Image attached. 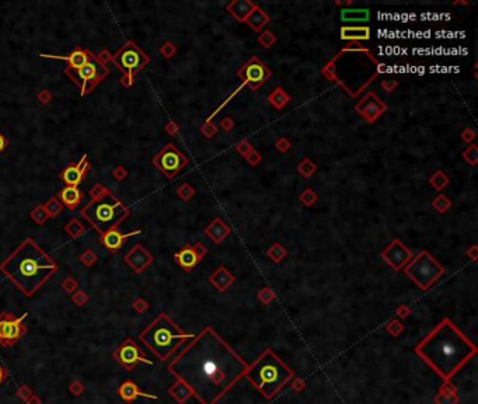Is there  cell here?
<instances>
[{"mask_svg": "<svg viewBox=\"0 0 478 404\" xmlns=\"http://www.w3.org/2000/svg\"><path fill=\"white\" fill-rule=\"evenodd\" d=\"M211 282H212L215 286H216L217 289L223 292V290H226L230 286V285L234 282V277L232 274L229 273L227 270L224 267L217 268L216 273L213 274L212 277H211Z\"/></svg>", "mask_w": 478, "mask_h": 404, "instance_id": "obj_26", "label": "cell"}, {"mask_svg": "<svg viewBox=\"0 0 478 404\" xmlns=\"http://www.w3.org/2000/svg\"><path fill=\"white\" fill-rule=\"evenodd\" d=\"M162 52L166 55V58H171L174 52H175V48H174L171 42H167V44L164 45L163 48H162Z\"/></svg>", "mask_w": 478, "mask_h": 404, "instance_id": "obj_45", "label": "cell"}, {"mask_svg": "<svg viewBox=\"0 0 478 404\" xmlns=\"http://www.w3.org/2000/svg\"><path fill=\"white\" fill-rule=\"evenodd\" d=\"M194 194H195V190L190 186V184H183V186L178 188V195L184 201H190L191 198L194 197Z\"/></svg>", "mask_w": 478, "mask_h": 404, "instance_id": "obj_37", "label": "cell"}, {"mask_svg": "<svg viewBox=\"0 0 478 404\" xmlns=\"http://www.w3.org/2000/svg\"><path fill=\"white\" fill-rule=\"evenodd\" d=\"M370 13L368 9H343L341 20L347 23H363L368 21Z\"/></svg>", "mask_w": 478, "mask_h": 404, "instance_id": "obj_27", "label": "cell"}, {"mask_svg": "<svg viewBox=\"0 0 478 404\" xmlns=\"http://www.w3.org/2000/svg\"><path fill=\"white\" fill-rule=\"evenodd\" d=\"M201 131L207 138H212L217 132V128L213 125V124H211V122H208V124H205V125L202 126Z\"/></svg>", "mask_w": 478, "mask_h": 404, "instance_id": "obj_41", "label": "cell"}, {"mask_svg": "<svg viewBox=\"0 0 478 404\" xmlns=\"http://www.w3.org/2000/svg\"><path fill=\"white\" fill-rule=\"evenodd\" d=\"M244 375L264 397L272 399L286 383L290 382L293 371L283 364L274 351L265 350L250 368H247Z\"/></svg>", "mask_w": 478, "mask_h": 404, "instance_id": "obj_4", "label": "cell"}, {"mask_svg": "<svg viewBox=\"0 0 478 404\" xmlns=\"http://www.w3.org/2000/svg\"><path fill=\"white\" fill-rule=\"evenodd\" d=\"M463 158L467 162L470 166H475L478 163V148L475 145H470L464 152H463Z\"/></svg>", "mask_w": 478, "mask_h": 404, "instance_id": "obj_33", "label": "cell"}, {"mask_svg": "<svg viewBox=\"0 0 478 404\" xmlns=\"http://www.w3.org/2000/svg\"><path fill=\"white\" fill-rule=\"evenodd\" d=\"M27 315L14 317L10 313L0 315V345L6 348L13 347L24 334L27 333V327L24 326Z\"/></svg>", "mask_w": 478, "mask_h": 404, "instance_id": "obj_12", "label": "cell"}, {"mask_svg": "<svg viewBox=\"0 0 478 404\" xmlns=\"http://www.w3.org/2000/svg\"><path fill=\"white\" fill-rule=\"evenodd\" d=\"M62 208H63V205L58 198H51L45 205V211L48 213V216H56L62 211Z\"/></svg>", "mask_w": 478, "mask_h": 404, "instance_id": "obj_34", "label": "cell"}, {"mask_svg": "<svg viewBox=\"0 0 478 404\" xmlns=\"http://www.w3.org/2000/svg\"><path fill=\"white\" fill-rule=\"evenodd\" d=\"M9 146V142H7V139L6 137L0 132V153H3L6 150V148Z\"/></svg>", "mask_w": 478, "mask_h": 404, "instance_id": "obj_47", "label": "cell"}, {"mask_svg": "<svg viewBox=\"0 0 478 404\" xmlns=\"http://www.w3.org/2000/svg\"><path fill=\"white\" fill-rule=\"evenodd\" d=\"M253 149H254L253 148V145H251L248 141H245V139L240 141V142L236 145V150H237V152H239L243 158H245V156H247V154H248Z\"/></svg>", "mask_w": 478, "mask_h": 404, "instance_id": "obj_38", "label": "cell"}, {"mask_svg": "<svg viewBox=\"0 0 478 404\" xmlns=\"http://www.w3.org/2000/svg\"><path fill=\"white\" fill-rule=\"evenodd\" d=\"M115 360L120 362L121 365L125 368L126 371H132L138 364H149L153 365L150 360H147L146 355L143 354V351L133 343V340L128 339L122 345H120L112 354Z\"/></svg>", "mask_w": 478, "mask_h": 404, "instance_id": "obj_13", "label": "cell"}, {"mask_svg": "<svg viewBox=\"0 0 478 404\" xmlns=\"http://www.w3.org/2000/svg\"><path fill=\"white\" fill-rule=\"evenodd\" d=\"M299 199L303 202L304 207H311V205H314L315 201H317V194H315L311 188H306L299 195Z\"/></svg>", "mask_w": 478, "mask_h": 404, "instance_id": "obj_36", "label": "cell"}, {"mask_svg": "<svg viewBox=\"0 0 478 404\" xmlns=\"http://www.w3.org/2000/svg\"><path fill=\"white\" fill-rule=\"evenodd\" d=\"M256 3H253L250 0H234L227 5V11L237 21L245 23L247 17L256 9Z\"/></svg>", "mask_w": 478, "mask_h": 404, "instance_id": "obj_20", "label": "cell"}, {"mask_svg": "<svg viewBox=\"0 0 478 404\" xmlns=\"http://www.w3.org/2000/svg\"><path fill=\"white\" fill-rule=\"evenodd\" d=\"M451 207V201L449 198L446 197L445 194H439L438 197L435 198L432 202V208L435 211H438L439 213H445L449 211V208Z\"/></svg>", "mask_w": 478, "mask_h": 404, "instance_id": "obj_31", "label": "cell"}, {"mask_svg": "<svg viewBox=\"0 0 478 404\" xmlns=\"http://www.w3.org/2000/svg\"><path fill=\"white\" fill-rule=\"evenodd\" d=\"M462 139L464 141V142L470 143L471 141H474V139H475V132H474L473 129H470V128L464 129V131H463V133H462Z\"/></svg>", "mask_w": 478, "mask_h": 404, "instance_id": "obj_43", "label": "cell"}, {"mask_svg": "<svg viewBox=\"0 0 478 404\" xmlns=\"http://www.w3.org/2000/svg\"><path fill=\"white\" fill-rule=\"evenodd\" d=\"M0 271L30 298L58 271V264L33 239H27L0 264Z\"/></svg>", "mask_w": 478, "mask_h": 404, "instance_id": "obj_3", "label": "cell"}, {"mask_svg": "<svg viewBox=\"0 0 478 404\" xmlns=\"http://www.w3.org/2000/svg\"><path fill=\"white\" fill-rule=\"evenodd\" d=\"M397 84H398L397 80H391V79H389V80H383V82H381V87L384 88L386 92H393V90L397 87Z\"/></svg>", "mask_w": 478, "mask_h": 404, "instance_id": "obj_44", "label": "cell"}, {"mask_svg": "<svg viewBox=\"0 0 478 404\" xmlns=\"http://www.w3.org/2000/svg\"><path fill=\"white\" fill-rule=\"evenodd\" d=\"M415 352L434 368L445 380H449L467 361L473 358L477 348L454 323L445 319L419 343Z\"/></svg>", "mask_w": 478, "mask_h": 404, "instance_id": "obj_2", "label": "cell"}, {"mask_svg": "<svg viewBox=\"0 0 478 404\" xmlns=\"http://www.w3.org/2000/svg\"><path fill=\"white\" fill-rule=\"evenodd\" d=\"M237 76L243 80V86L247 84L253 90H258L262 84H265L269 80L272 72L264 62H261L258 58L254 56L240 68L237 71Z\"/></svg>", "mask_w": 478, "mask_h": 404, "instance_id": "obj_11", "label": "cell"}, {"mask_svg": "<svg viewBox=\"0 0 478 404\" xmlns=\"http://www.w3.org/2000/svg\"><path fill=\"white\" fill-rule=\"evenodd\" d=\"M245 23L248 24V27L254 31H261L269 23V16L261 7L256 6V9L251 11L250 16L247 17Z\"/></svg>", "mask_w": 478, "mask_h": 404, "instance_id": "obj_25", "label": "cell"}, {"mask_svg": "<svg viewBox=\"0 0 478 404\" xmlns=\"http://www.w3.org/2000/svg\"><path fill=\"white\" fill-rule=\"evenodd\" d=\"M112 60H114L115 65L118 66V69H120V71L122 72V75H124L122 84L126 86V87H129V86H132V83H133L136 73H139V72L150 62V58H149L135 42L128 41V42H125V45H122V48L112 56Z\"/></svg>", "mask_w": 478, "mask_h": 404, "instance_id": "obj_7", "label": "cell"}, {"mask_svg": "<svg viewBox=\"0 0 478 404\" xmlns=\"http://www.w3.org/2000/svg\"><path fill=\"white\" fill-rule=\"evenodd\" d=\"M387 105L381 101L373 92L365 96L363 99L358 101V104L355 105V111L358 113L362 118L368 121L369 124H373L379 117H380L384 111H386Z\"/></svg>", "mask_w": 478, "mask_h": 404, "instance_id": "obj_14", "label": "cell"}, {"mask_svg": "<svg viewBox=\"0 0 478 404\" xmlns=\"http://www.w3.org/2000/svg\"><path fill=\"white\" fill-rule=\"evenodd\" d=\"M247 364L207 327L169 365L201 404H216L247 371Z\"/></svg>", "mask_w": 478, "mask_h": 404, "instance_id": "obj_1", "label": "cell"}, {"mask_svg": "<svg viewBox=\"0 0 478 404\" xmlns=\"http://www.w3.org/2000/svg\"><path fill=\"white\" fill-rule=\"evenodd\" d=\"M405 274L421 289H428L443 274V268L428 252H421L405 267Z\"/></svg>", "mask_w": 478, "mask_h": 404, "instance_id": "obj_8", "label": "cell"}, {"mask_svg": "<svg viewBox=\"0 0 478 404\" xmlns=\"http://www.w3.org/2000/svg\"><path fill=\"white\" fill-rule=\"evenodd\" d=\"M6 376H7V372H6V369L3 368V366L0 365V385L5 382Z\"/></svg>", "mask_w": 478, "mask_h": 404, "instance_id": "obj_48", "label": "cell"}, {"mask_svg": "<svg viewBox=\"0 0 478 404\" xmlns=\"http://www.w3.org/2000/svg\"><path fill=\"white\" fill-rule=\"evenodd\" d=\"M268 101H269L272 107H275L277 109H282L285 105H288V103L290 101V97H289V94H286V92L282 87H277L268 96Z\"/></svg>", "mask_w": 478, "mask_h": 404, "instance_id": "obj_28", "label": "cell"}, {"mask_svg": "<svg viewBox=\"0 0 478 404\" xmlns=\"http://www.w3.org/2000/svg\"><path fill=\"white\" fill-rule=\"evenodd\" d=\"M108 72V68L104 65L103 62H100V59L94 54L90 56L86 65H83L80 69H76V71L69 69V68L65 69L66 75L80 88V96L92 93L98 83H101L107 77Z\"/></svg>", "mask_w": 478, "mask_h": 404, "instance_id": "obj_9", "label": "cell"}, {"mask_svg": "<svg viewBox=\"0 0 478 404\" xmlns=\"http://www.w3.org/2000/svg\"><path fill=\"white\" fill-rule=\"evenodd\" d=\"M207 252L208 250L203 244L196 243L194 247H184L181 252H178L174 256V258H175V261L178 262V265L184 271H191L198 262L201 261L202 257L207 254Z\"/></svg>", "mask_w": 478, "mask_h": 404, "instance_id": "obj_16", "label": "cell"}, {"mask_svg": "<svg viewBox=\"0 0 478 404\" xmlns=\"http://www.w3.org/2000/svg\"><path fill=\"white\" fill-rule=\"evenodd\" d=\"M136 233H139V232H132L129 235H122L118 229L108 230L104 235H101V243L108 249L109 252H118L122 247V244H124V240H125L126 237L135 236Z\"/></svg>", "mask_w": 478, "mask_h": 404, "instance_id": "obj_22", "label": "cell"}, {"mask_svg": "<svg viewBox=\"0 0 478 404\" xmlns=\"http://www.w3.org/2000/svg\"><path fill=\"white\" fill-rule=\"evenodd\" d=\"M290 146H292V145H290V141H288V138L281 137V138H278L277 141H275V148H277L281 153L288 152L289 149H290Z\"/></svg>", "mask_w": 478, "mask_h": 404, "instance_id": "obj_39", "label": "cell"}, {"mask_svg": "<svg viewBox=\"0 0 478 404\" xmlns=\"http://www.w3.org/2000/svg\"><path fill=\"white\" fill-rule=\"evenodd\" d=\"M245 160H247L251 166H254V167H256V166H258V164L261 163L262 158H261V154L257 152L256 149H253V150H251V152L245 156Z\"/></svg>", "mask_w": 478, "mask_h": 404, "instance_id": "obj_40", "label": "cell"}, {"mask_svg": "<svg viewBox=\"0 0 478 404\" xmlns=\"http://www.w3.org/2000/svg\"><path fill=\"white\" fill-rule=\"evenodd\" d=\"M192 334L184 333L166 313H160L141 334L139 340L160 361L169 360L173 352Z\"/></svg>", "mask_w": 478, "mask_h": 404, "instance_id": "obj_5", "label": "cell"}, {"mask_svg": "<svg viewBox=\"0 0 478 404\" xmlns=\"http://www.w3.org/2000/svg\"><path fill=\"white\" fill-rule=\"evenodd\" d=\"M234 126V121L230 118V117H224L222 121H220V128H222L223 131L229 132L232 128Z\"/></svg>", "mask_w": 478, "mask_h": 404, "instance_id": "obj_42", "label": "cell"}, {"mask_svg": "<svg viewBox=\"0 0 478 404\" xmlns=\"http://www.w3.org/2000/svg\"><path fill=\"white\" fill-rule=\"evenodd\" d=\"M93 52L90 50H80L76 48L75 51H72L71 54L66 55V56H58V55H41L42 58H48V59H58V60H65L69 63V69H80L83 65H86Z\"/></svg>", "mask_w": 478, "mask_h": 404, "instance_id": "obj_18", "label": "cell"}, {"mask_svg": "<svg viewBox=\"0 0 478 404\" xmlns=\"http://www.w3.org/2000/svg\"><path fill=\"white\" fill-rule=\"evenodd\" d=\"M268 256L271 257L274 261H282V258L286 256V250H285V247H282L279 243H275L274 246L268 250Z\"/></svg>", "mask_w": 478, "mask_h": 404, "instance_id": "obj_35", "label": "cell"}, {"mask_svg": "<svg viewBox=\"0 0 478 404\" xmlns=\"http://www.w3.org/2000/svg\"><path fill=\"white\" fill-rule=\"evenodd\" d=\"M128 208L105 188H103V192L88 202L82 211L83 216L101 235L108 230L117 229L118 225L128 216Z\"/></svg>", "mask_w": 478, "mask_h": 404, "instance_id": "obj_6", "label": "cell"}, {"mask_svg": "<svg viewBox=\"0 0 478 404\" xmlns=\"http://www.w3.org/2000/svg\"><path fill=\"white\" fill-rule=\"evenodd\" d=\"M153 164L167 178H174L188 164V158L179 152L173 143H169L153 158Z\"/></svg>", "mask_w": 478, "mask_h": 404, "instance_id": "obj_10", "label": "cell"}, {"mask_svg": "<svg viewBox=\"0 0 478 404\" xmlns=\"http://www.w3.org/2000/svg\"><path fill=\"white\" fill-rule=\"evenodd\" d=\"M381 257L394 271H398L413 258V253L408 250L402 241L396 239V240L391 241V244L384 252L381 253Z\"/></svg>", "mask_w": 478, "mask_h": 404, "instance_id": "obj_15", "label": "cell"}, {"mask_svg": "<svg viewBox=\"0 0 478 404\" xmlns=\"http://www.w3.org/2000/svg\"><path fill=\"white\" fill-rule=\"evenodd\" d=\"M269 292H271V290L269 289H264L262 290V292H261L260 294V299H262V302H265V303H268V302L271 301L272 299V294H269Z\"/></svg>", "mask_w": 478, "mask_h": 404, "instance_id": "obj_46", "label": "cell"}, {"mask_svg": "<svg viewBox=\"0 0 478 404\" xmlns=\"http://www.w3.org/2000/svg\"><path fill=\"white\" fill-rule=\"evenodd\" d=\"M88 163H87V156L84 154L80 162L76 164H69L62 173H60V178L63 180L67 187H77L84 178L87 170H88Z\"/></svg>", "mask_w": 478, "mask_h": 404, "instance_id": "obj_17", "label": "cell"}, {"mask_svg": "<svg viewBox=\"0 0 478 404\" xmlns=\"http://www.w3.org/2000/svg\"><path fill=\"white\" fill-rule=\"evenodd\" d=\"M230 228L223 222L220 218H215L205 229V235L216 244H220L229 235H230Z\"/></svg>", "mask_w": 478, "mask_h": 404, "instance_id": "obj_21", "label": "cell"}, {"mask_svg": "<svg viewBox=\"0 0 478 404\" xmlns=\"http://www.w3.org/2000/svg\"><path fill=\"white\" fill-rule=\"evenodd\" d=\"M341 38L345 41H366L370 38V28L369 27H351V26H344L341 27Z\"/></svg>", "mask_w": 478, "mask_h": 404, "instance_id": "obj_24", "label": "cell"}, {"mask_svg": "<svg viewBox=\"0 0 478 404\" xmlns=\"http://www.w3.org/2000/svg\"><path fill=\"white\" fill-rule=\"evenodd\" d=\"M117 393H118V396H120L121 399L125 400L126 403H132V401L135 399H138V397H147V399L153 400L157 399V396H154V394L142 392L141 389L138 388L132 380H126V382L122 383L120 388H118V390H117Z\"/></svg>", "mask_w": 478, "mask_h": 404, "instance_id": "obj_19", "label": "cell"}, {"mask_svg": "<svg viewBox=\"0 0 478 404\" xmlns=\"http://www.w3.org/2000/svg\"><path fill=\"white\" fill-rule=\"evenodd\" d=\"M62 205H65L66 208H69L71 211L76 209L77 205L82 202L83 194L82 191L77 188V187H67L66 186L62 191L59 192V197H58Z\"/></svg>", "mask_w": 478, "mask_h": 404, "instance_id": "obj_23", "label": "cell"}, {"mask_svg": "<svg viewBox=\"0 0 478 404\" xmlns=\"http://www.w3.org/2000/svg\"><path fill=\"white\" fill-rule=\"evenodd\" d=\"M258 42L260 45H262L265 50H269L272 45L277 42V35L269 31V30H265V31H262V33L258 35Z\"/></svg>", "mask_w": 478, "mask_h": 404, "instance_id": "obj_32", "label": "cell"}, {"mask_svg": "<svg viewBox=\"0 0 478 404\" xmlns=\"http://www.w3.org/2000/svg\"><path fill=\"white\" fill-rule=\"evenodd\" d=\"M298 171L304 178H310L317 171V166L309 158H303V160L298 164Z\"/></svg>", "mask_w": 478, "mask_h": 404, "instance_id": "obj_30", "label": "cell"}, {"mask_svg": "<svg viewBox=\"0 0 478 404\" xmlns=\"http://www.w3.org/2000/svg\"><path fill=\"white\" fill-rule=\"evenodd\" d=\"M449 183H450L449 177H447L442 170H438V171L429 178V184L434 187L436 191H442L445 187L449 186Z\"/></svg>", "mask_w": 478, "mask_h": 404, "instance_id": "obj_29", "label": "cell"}]
</instances>
